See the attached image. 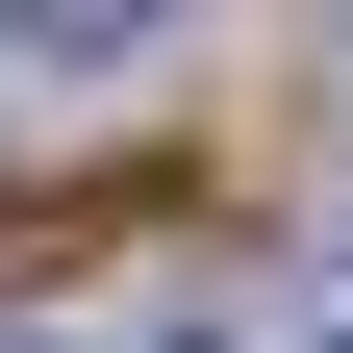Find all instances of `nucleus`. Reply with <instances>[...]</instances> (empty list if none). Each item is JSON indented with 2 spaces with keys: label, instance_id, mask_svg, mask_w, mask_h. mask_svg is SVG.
Listing matches in <instances>:
<instances>
[{
  "label": "nucleus",
  "instance_id": "f257e3e1",
  "mask_svg": "<svg viewBox=\"0 0 353 353\" xmlns=\"http://www.w3.org/2000/svg\"><path fill=\"white\" fill-rule=\"evenodd\" d=\"M328 278H353V252H328Z\"/></svg>",
  "mask_w": 353,
  "mask_h": 353
}]
</instances>
